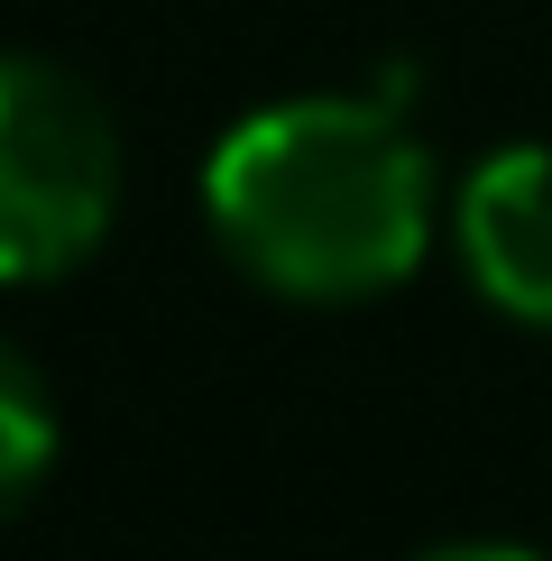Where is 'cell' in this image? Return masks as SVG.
Segmentation results:
<instances>
[{"instance_id":"cell-1","label":"cell","mask_w":552,"mask_h":561,"mask_svg":"<svg viewBox=\"0 0 552 561\" xmlns=\"http://www.w3.org/2000/svg\"><path fill=\"white\" fill-rule=\"evenodd\" d=\"M221 259L286 304H368L433 240V157L387 92L267 102L203 167Z\"/></svg>"},{"instance_id":"cell-2","label":"cell","mask_w":552,"mask_h":561,"mask_svg":"<svg viewBox=\"0 0 552 561\" xmlns=\"http://www.w3.org/2000/svg\"><path fill=\"white\" fill-rule=\"evenodd\" d=\"M120 213V121L74 65L0 56V286L83 267Z\"/></svg>"},{"instance_id":"cell-3","label":"cell","mask_w":552,"mask_h":561,"mask_svg":"<svg viewBox=\"0 0 552 561\" xmlns=\"http://www.w3.org/2000/svg\"><path fill=\"white\" fill-rule=\"evenodd\" d=\"M451 240L488 313L552 332V148L479 157L451 203Z\"/></svg>"},{"instance_id":"cell-4","label":"cell","mask_w":552,"mask_h":561,"mask_svg":"<svg viewBox=\"0 0 552 561\" xmlns=\"http://www.w3.org/2000/svg\"><path fill=\"white\" fill-rule=\"evenodd\" d=\"M56 396H46L37 359L19 341H0V516H19V506L46 488V470H56Z\"/></svg>"},{"instance_id":"cell-5","label":"cell","mask_w":552,"mask_h":561,"mask_svg":"<svg viewBox=\"0 0 552 561\" xmlns=\"http://www.w3.org/2000/svg\"><path fill=\"white\" fill-rule=\"evenodd\" d=\"M424 561H543V552H525V543H442Z\"/></svg>"}]
</instances>
